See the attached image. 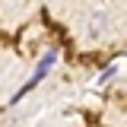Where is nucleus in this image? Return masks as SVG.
<instances>
[{
    "label": "nucleus",
    "mask_w": 127,
    "mask_h": 127,
    "mask_svg": "<svg viewBox=\"0 0 127 127\" xmlns=\"http://www.w3.org/2000/svg\"><path fill=\"white\" fill-rule=\"evenodd\" d=\"M108 26H111L108 13H92V19H89V29H86V38H89V41L105 38V35H108Z\"/></svg>",
    "instance_id": "nucleus-1"
},
{
    "label": "nucleus",
    "mask_w": 127,
    "mask_h": 127,
    "mask_svg": "<svg viewBox=\"0 0 127 127\" xmlns=\"http://www.w3.org/2000/svg\"><path fill=\"white\" fill-rule=\"evenodd\" d=\"M114 76H118V64L105 67V70H102V76H98V83H108V79H114Z\"/></svg>",
    "instance_id": "nucleus-3"
},
{
    "label": "nucleus",
    "mask_w": 127,
    "mask_h": 127,
    "mask_svg": "<svg viewBox=\"0 0 127 127\" xmlns=\"http://www.w3.org/2000/svg\"><path fill=\"white\" fill-rule=\"evenodd\" d=\"M54 64H57V51H54V48H51V51H45V57H41V61H38V67H35V73H32V83H35V86H38V83H41V79H45L48 73H51V70H54Z\"/></svg>",
    "instance_id": "nucleus-2"
}]
</instances>
